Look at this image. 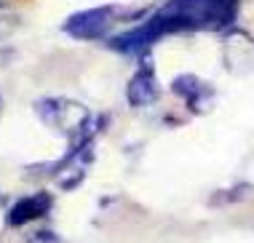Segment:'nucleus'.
<instances>
[{
    "mask_svg": "<svg viewBox=\"0 0 254 243\" xmlns=\"http://www.w3.org/2000/svg\"><path fill=\"white\" fill-rule=\"evenodd\" d=\"M43 208H49V198H40V195L27 198V200H22V203L13 206L8 222H11V225H24V222L40 217V214H43Z\"/></svg>",
    "mask_w": 254,
    "mask_h": 243,
    "instance_id": "f257e3e1",
    "label": "nucleus"
}]
</instances>
